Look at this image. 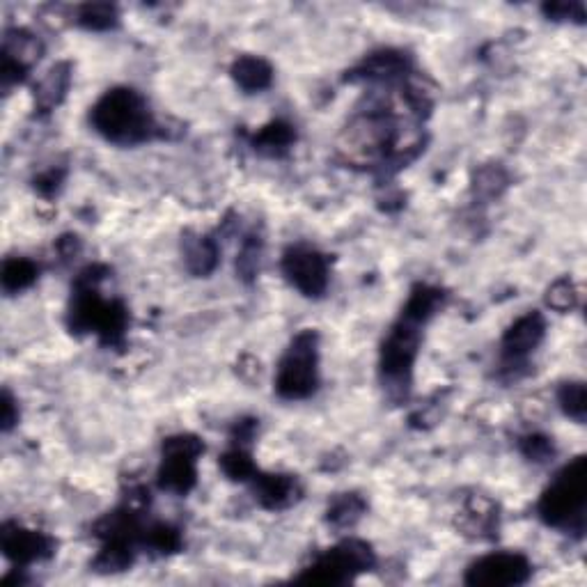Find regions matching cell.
I'll list each match as a JSON object with an SVG mask.
<instances>
[{
    "instance_id": "6da1fadb",
    "label": "cell",
    "mask_w": 587,
    "mask_h": 587,
    "mask_svg": "<svg viewBox=\"0 0 587 587\" xmlns=\"http://www.w3.org/2000/svg\"><path fill=\"white\" fill-rule=\"evenodd\" d=\"M445 301V292L432 285H416L411 289L397 322L390 326L381 344L379 372L381 383L393 399H404L411 390L413 365L422 342V328L427 326Z\"/></svg>"
},
{
    "instance_id": "7a4b0ae2",
    "label": "cell",
    "mask_w": 587,
    "mask_h": 587,
    "mask_svg": "<svg viewBox=\"0 0 587 587\" xmlns=\"http://www.w3.org/2000/svg\"><path fill=\"white\" fill-rule=\"evenodd\" d=\"M104 278V266H88L76 278L72 305H69V328L74 333H95L106 347H115L122 344L127 333L129 312L122 301L101 296L99 285Z\"/></svg>"
},
{
    "instance_id": "3957f363",
    "label": "cell",
    "mask_w": 587,
    "mask_h": 587,
    "mask_svg": "<svg viewBox=\"0 0 587 587\" xmlns=\"http://www.w3.org/2000/svg\"><path fill=\"white\" fill-rule=\"evenodd\" d=\"M90 124L108 143L133 147L159 136V124L145 97L133 88L104 92L90 111Z\"/></svg>"
},
{
    "instance_id": "277c9868",
    "label": "cell",
    "mask_w": 587,
    "mask_h": 587,
    "mask_svg": "<svg viewBox=\"0 0 587 587\" xmlns=\"http://www.w3.org/2000/svg\"><path fill=\"white\" fill-rule=\"evenodd\" d=\"M587 505V461L576 457L553 477L537 503V514L546 526L583 537Z\"/></svg>"
},
{
    "instance_id": "5b68a950",
    "label": "cell",
    "mask_w": 587,
    "mask_h": 587,
    "mask_svg": "<svg viewBox=\"0 0 587 587\" xmlns=\"http://www.w3.org/2000/svg\"><path fill=\"white\" fill-rule=\"evenodd\" d=\"M319 386V335L301 331L289 342L276 370V393L287 402H299L317 393Z\"/></svg>"
},
{
    "instance_id": "8992f818",
    "label": "cell",
    "mask_w": 587,
    "mask_h": 587,
    "mask_svg": "<svg viewBox=\"0 0 587 587\" xmlns=\"http://www.w3.org/2000/svg\"><path fill=\"white\" fill-rule=\"evenodd\" d=\"M377 565L372 546L360 539H347L333 549L319 553L310 567L296 576L299 583H322V585H344L356 576L372 571Z\"/></svg>"
},
{
    "instance_id": "52a82bcc",
    "label": "cell",
    "mask_w": 587,
    "mask_h": 587,
    "mask_svg": "<svg viewBox=\"0 0 587 587\" xmlns=\"http://www.w3.org/2000/svg\"><path fill=\"white\" fill-rule=\"evenodd\" d=\"M205 452V443L193 434H175L163 441L159 487L175 496H186L198 482V459Z\"/></svg>"
},
{
    "instance_id": "ba28073f",
    "label": "cell",
    "mask_w": 587,
    "mask_h": 587,
    "mask_svg": "<svg viewBox=\"0 0 587 587\" xmlns=\"http://www.w3.org/2000/svg\"><path fill=\"white\" fill-rule=\"evenodd\" d=\"M283 276L294 289H299L308 299H319L328 289L331 269H328V257L310 246H289L283 255Z\"/></svg>"
},
{
    "instance_id": "9c48e42d",
    "label": "cell",
    "mask_w": 587,
    "mask_h": 587,
    "mask_svg": "<svg viewBox=\"0 0 587 587\" xmlns=\"http://www.w3.org/2000/svg\"><path fill=\"white\" fill-rule=\"evenodd\" d=\"M532 576V562L523 553L500 551L489 553L484 558L475 560L466 569V585H484V587H516L526 585Z\"/></svg>"
},
{
    "instance_id": "30bf717a",
    "label": "cell",
    "mask_w": 587,
    "mask_h": 587,
    "mask_svg": "<svg viewBox=\"0 0 587 587\" xmlns=\"http://www.w3.org/2000/svg\"><path fill=\"white\" fill-rule=\"evenodd\" d=\"M544 335L546 319L542 317V312L530 310L516 319L500 340V367H503V372H510L516 377V372L528 363L532 351L542 344Z\"/></svg>"
},
{
    "instance_id": "8fae6325",
    "label": "cell",
    "mask_w": 587,
    "mask_h": 587,
    "mask_svg": "<svg viewBox=\"0 0 587 587\" xmlns=\"http://www.w3.org/2000/svg\"><path fill=\"white\" fill-rule=\"evenodd\" d=\"M0 549L17 569L44 562L56 553V539L39 530L23 528L19 523L7 521L0 530Z\"/></svg>"
},
{
    "instance_id": "7c38bea8",
    "label": "cell",
    "mask_w": 587,
    "mask_h": 587,
    "mask_svg": "<svg viewBox=\"0 0 587 587\" xmlns=\"http://www.w3.org/2000/svg\"><path fill=\"white\" fill-rule=\"evenodd\" d=\"M42 56V44L26 30H7L3 39V90L10 92L12 85L21 83L30 67Z\"/></svg>"
},
{
    "instance_id": "4fadbf2b",
    "label": "cell",
    "mask_w": 587,
    "mask_h": 587,
    "mask_svg": "<svg viewBox=\"0 0 587 587\" xmlns=\"http://www.w3.org/2000/svg\"><path fill=\"white\" fill-rule=\"evenodd\" d=\"M255 500L264 510L278 512L292 507L301 498V484L294 475L283 473H260L253 475Z\"/></svg>"
},
{
    "instance_id": "5bb4252c",
    "label": "cell",
    "mask_w": 587,
    "mask_h": 587,
    "mask_svg": "<svg viewBox=\"0 0 587 587\" xmlns=\"http://www.w3.org/2000/svg\"><path fill=\"white\" fill-rule=\"evenodd\" d=\"M69 83H72V67L69 62H60V65L51 67L46 76L35 85V106L42 113H51L53 108L62 104L65 99Z\"/></svg>"
},
{
    "instance_id": "9a60e30c",
    "label": "cell",
    "mask_w": 587,
    "mask_h": 587,
    "mask_svg": "<svg viewBox=\"0 0 587 587\" xmlns=\"http://www.w3.org/2000/svg\"><path fill=\"white\" fill-rule=\"evenodd\" d=\"M184 264L193 276H209L218 264V244L205 234H186L182 241Z\"/></svg>"
},
{
    "instance_id": "2e32d148",
    "label": "cell",
    "mask_w": 587,
    "mask_h": 587,
    "mask_svg": "<svg viewBox=\"0 0 587 587\" xmlns=\"http://www.w3.org/2000/svg\"><path fill=\"white\" fill-rule=\"evenodd\" d=\"M232 78L241 90L255 95V92H264L269 88L273 81V69L264 58L241 56L239 60H234Z\"/></svg>"
},
{
    "instance_id": "e0dca14e",
    "label": "cell",
    "mask_w": 587,
    "mask_h": 587,
    "mask_svg": "<svg viewBox=\"0 0 587 587\" xmlns=\"http://www.w3.org/2000/svg\"><path fill=\"white\" fill-rule=\"evenodd\" d=\"M294 140L296 131L292 124H287L283 120H273L250 138V145H253L260 154L283 156L289 152V147L294 145Z\"/></svg>"
},
{
    "instance_id": "ac0fdd59",
    "label": "cell",
    "mask_w": 587,
    "mask_h": 587,
    "mask_svg": "<svg viewBox=\"0 0 587 587\" xmlns=\"http://www.w3.org/2000/svg\"><path fill=\"white\" fill-rule=\"evenodd\" d=\"M39 276V269L33 260L28 257H10L3 264V273H0V283H3L5 294H19L35 283Z\"/></svg>"
},
{
    "instance_id": "d6986e66",
    "label": "cell",
    "mask_w": 587,
    "mask_h": 587,
    "mask_svg": "<svg viewBox=\"0 0 587 587\" xmlns=\"http://www.w3.org/2000/svg\"><path fill=\"white\" fill-rule=\"evenodd\" d=\"M365 500L358 496V493H340L338 498H333V503L328 505L326 521L328 526L344 530L356 526V521L365 512Z\"/></svg>"
},
{
    "instance_id": "ffe728a7",
    "label": "cell",
    "mask_w": 587,
    "mask_h": 587,
    "mask_svg": "<svg viewBox=\"0 0 587 587\" xmlns=\"http://www.w3.org/2000/svg\"><path fill=\"white\" fill-rule=\"evenodd\" d=\"M182 532L170 523H152L143 532V549L152 555H172L182 549Z\"/></svg>"
},
{
    "instance_id": "44dd1931",
    "label": "cell",
    "mask_w": 587,
    "mask_h": 587,
    "mask_svg": "<svg viewBox=\"0 0 587 587\" xmlns=\"http://www.w3.org/2000/svg\"><path fill=\"white\" fill-rule=\"evenodd\" d=\"M221 471L234 482L253 480L257 468L253 464V457H250L248 452V445L232 443V448L221 457Z\"/></svg>"
},
{
    "instance_id": "7402d4cb",
    "label": "cell",
    "mask_w": 587,
    "mask_h": 587,
    "mask_svg": "<svg viewBox=\"0 0 587 587\" xmlns=\"http://www.w3.org/2000/svg\"><path fill=\"white\" fill-rule=\"evenodd\" d=\"M558 404L562 413L578 425L585 422V383L583 381H567L558 390Z\"/></svg>"
},
{
    "instance_id": "603a6c76",
    "label": "cell",
    "mask_w": 587,
    "mask_h": 587,
    "mask_svg": "<svg viewBox=\"0 0 587 587\" xmlns=\"http://www.w3.org/2000/svg\"><path fill=\"white\" fill-rule=\"evenodd\" d=\"M78 26L88 30H111L117 23V10L108 3H90L78 10Z\"/></svg>"
},
{
    "instance_id": "cb8c5ba5",
    "label": "cell",
    "mask_w": 587,
    "mask_h": 587,
    "mask_svg": "<svg viewBox=\"0 0 587 587\" xmlns=\"http://www.w3.org/2000/svg\"><path fill=\"white\" fill-rule=\"evenodd\" d=\"M260 260H262V237L248 234L237 260V273L244 280H253L257 276V271H260Z\"/></svg>"
},
{
    "instance_id": "d4e9b609",
    "label": "cell",
    "mask_w": 587,
    "mask_h": 587,
    "mask_svg": "<svg viewBox=\"0 0 587 587\" xmlns=\"http://www.w3.org/2000/svg\"><path fill=\"white\" fill-rule=\"evenodd\" d=\"M546 303H549V308L558 312L574 310L578 303V289L574 285V280L571 278L555 280V283L546 289Z\"/></svg>"
},
{
    "instance_id": "484cf974",
    "label": "cell",
    "mask_w": 587,
    "mask_h": 587,
    "mask_svg": "<svg viewBox=\"0 0 587 587\" xmlns=\"http://www.w3.org/2000/svg\"><path fill=\"white\" fill-rule=\"evenodd\" d=\"M519 450L521 455L530 459V461H537V464H544V461H549L555 455V448L551 443V438H546L542 434H526L519 438Z\"/></svg>"
},
{
    "instance_id": "4316f807",
    "label": "cell",
    "mask_w": 587,
    "mask_h": 587,
    "mask_svg": "<svg viewBox=\"0 0 587 587\" xmlns=\"http://www.w3.org/2000/svg\"><path fill=\"white\" fill-rule=\"evenodd\" d=\"M507 186V175L500 166H484L475 177V191L480 195H498Z\"/></svg>"
},
{
    "instance_id": "83f0119b",
    "label": "cell",
    "mask_w": 587,
    "mask_h": 587,
    "mask_svg": "<svg viewBox=\"0 0 587 587\" xmlns=\"http://www.w3.org/2000/svg\"><path fill=\"white\" fill-rule=\"evenodd\" d=\"M544 12L549 14L551 19L555 21H562V19H576V21H583L585 12H583V5L581 3H555V5H544Z\"/></svg>"
},
{
    "instance_id": "f1b7e54d",
    "label": "cell",
    "mask_w": 587,
    "mask_h": 587,
    "mask_svg": "<svg viewBox=\"0 0 587 587\" xmlns=\"http://www.w3.org/2000/svg\"><path fill=\"white\" fill-rule=\"evenodd\" d=\"M60 182H62V172L49 170L35 179V189L42 195H46V198H51V195L60 189Z\"/></svg>"
},
{
    "instance_id": "f546056e",
    "label": "cell",
    "mask_w": 587,
    "mask_h": 587,
    "mask_svg": "<svg viewBox=\"0 0 587 587\" xmlns=\"http://www.w3.org/2000/svg\"><path fill=\"white\" fill-rule=\"evenodd\" d=\"M0 411H3V416H0V422H3V432L7 434L19 422V409L7 390L3 393V404H0Z\"/></svg>"
}]
</instances>
